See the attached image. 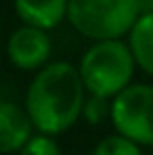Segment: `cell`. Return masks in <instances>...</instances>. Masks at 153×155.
I'll return each instance as SVG.
<instances>
[{
    "label": "cell",
    "mask_w": 153,
    "mask_h": 155,
    "mask_svg": "<svg viewBox=\"0 0 153 155\" xmlns=\"http://www.w3.org/2000/svg\"><path fill=\"white\" fill-rule=\"evenodd\" d=\"M111 124L115 134L128 140L153 147V86L132 84L111 101Z\"/></svg>",
    "instance_id": "obj_4"
},
{
    "label": "cell",
    "mask_w": 153,
    "mask_h": 155,
    "mask_svg": "<svg viewBox=\"0 0 153 155\" xmlns=\"http://www.w3.org/2000/svg\"><path fill=\"white\" fill-rule=\"evenodd\" d=\"M17 155H63V153H61V147L55 140V136L36 134Z\"/></svg>",
    "instance_id": "obj_11"
},
{
    "label": "cell",
    "mask_w": 153,
    "mask_h": 155,
    "mask_svg": "<svg viewBox=\"0 0 153 155\" xmlns=\"http://www.w3.org/2000/svg\"><path fill=\"white\" fill-rule=\"evenodd\" d=\"M136 4H138L141 15H151L153 13V0H136Z\"/></svg>",
    "instance_id": "obj_12"
},
{
    "label": "cell",
    "mask_w": 153,
    "mask_h": 155,
    "mask_svg": "<svg viewBox=\"0 0 153 155\" xmlns=\"http://www.w3.org/2000/svg\"><path fill=\"white\" fill-rule=\"evenodd\" d=\"M86 88L76 65L67 61H51L34 74L25 90V111L38 134H63L82 117Z\"/></svg>",
    "instance_id": "obj_1"
},
{
    "label": "cell",
    "mask_w": 153,
    "mask_h": 155,
    "mask_svg": "<svg viewBox=\"0 0 153 155\" xmlns=\"http://www.w3.org/2000/svg\"><path fill=\"white\" fill-rule=\"evenodd\" d=\"M34 122L25 107L15 101L0 103V149L2 153H19L36 136Z\"/></svg>",
    "instance_id": "obj_6"
},
{
    "label": "cell",
    "mask_w": 153,
    "mask_h": 155,
    "mask_svg": "<svg viewBox=\"0 0 153 155\" xmlns=\"http://www.w3.org/2000/svg\"><path fill=\"white\" fill-rule=\"evenodd\" d=\"M128 46L134 54L136 67L153 78V13L141 15L128 34Z\"/></svg>",
    "instance_id": "obj_8"
},
{
    "label": "cell",
    "mask_w": 153,
    "mask_h": 155,
    "mask_svg": "<svg viewBox=\"0 0 153 155\" xmlns=\"http://www.w3.org/2000/svg\"><path fill=\"white\" fill-rule=\"evenodd\" d=\"M92 155H143V149L122 134H109L97 143Z\"/></svg>",
    "instance_id": "obj_9"
},
{
    "label": "cell",
    "mask_w": 153,
    "mask_h": 155,
    "mask_svg": "<svg viewBox=\"0 0 153 155\" xmlns=\"http://www.w3.org/2000/svg\"><path fill=\"white\" fill-rule=\"evenodd\" d=\"M52 40L46 29L21 25L11 31L6 42L8 63L21 71H40L51 63Z\"/></svg>",
    "instance_id": "obj_5"
},
{
    "label": "cell",
    "mask_w": 153,
    "mask_h": 155,
    "mask_svg": "<svg viewBox=\"0 0 153 155\" xmlns=\"http://www.w3.org/2000/svg\"><path fill=\"white\" fill-rule=\"evenodd\" d=\"M82 117L90 126H99L105 120H111V99H103V97L88 94L86 97V103H84Z\"/></svg>",
    "instance_id": "obj_10"
},
{
    "label": "cell",
    "mask_w": 153,
    "mask_h": 155,
    "mask_svg": "<svg viewBox=\"0 0 153 155\" xmlns=\"http://www.w3.org/2000/svg\"><path fill=\"white\" fill-rule=\"evenodd\" d=\"M134 54L124 40L92 42L78 65L86 92L111 101L134 84Z\"/></svg>",
    "instance_id": "obj_2"
},
{
    "label": "cell",
    "mask_w": 153,
    "mask_h": 155,
    "mask_svg": "<svg viewBox=\"0 0 153 155\" xmlns=\"http://www.w3.org/2000/svg\"><path fill=\"white\" fill-rule=\"evenodd\" d=\"M13 6L23 25L51 31L67 19L69 0H13Z\"/></svg>",
    "instance_id": "obj_7"
},
{
    "label": "cell",
    "mask_w": 153,
    "mask_h": 155,
    "mask_svg": "<svg viewBox=\"0 0 153 155\" xmlns=\"http://www.w3.org/2000/svg\"><path fill=\"white\" fill-rule=\"evenodd\" d=\"M138 17L136 0H69L67 8L69 25L92 42L122 40Z\"/></svg>",
    "instance_id": "obj_3"
}]
</instances>
